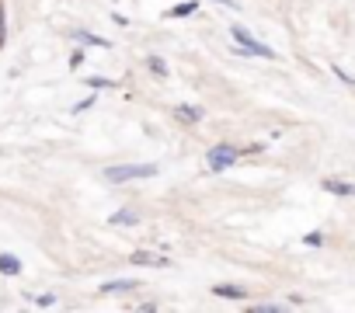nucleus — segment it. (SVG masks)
Listing matches in <instances>:
<instances>
[{"label": "nucleus", "instance_id": "nucleus-1", "mask_svg": "<svg viewBox=\"0 0 355 313\" xmlns=\"http://www.w3.org/2000/svg\"><path fill=\"white\" fill-rule=\"evenodd\" d=\"M157 174V164H119V167H108L105 171V181H143V178H154Z\"/></svg>", "mask_w": 355, "mask_h": 313}, {"label": "nucleus", "instance_id": "nucleus-2", "mask_svg": "<svg viewBox=\"0 0 355 313\" xmlns=\"http://www.w3.org/2000/svg\"><path fill=\"white\" fill-rule=\"evenodd\" d=\"M240 146H230V143H216L213 150H209V167L220 174V171H227V167H233L237 161H240Z\"/></svg>", "mask_w": 355, "mask_h": 313}, {"label": "nucleus", "instance_id": "nucleus-3", "mask_svg": "<svg viewBox=\"0 0 355 313\" xmlns=\"http://www.w3.org/2000/svg\"><path fill=\"white\" fill-rule=\"evenodd\" d=\"M230 35H233V42H240V49L244 52H251V56H262V60H275V52L268 49V45H262L255 35H251V32H244L240 25H233L230 28Z\"/></svg>", "mask_w": 355, "mask_h": 313}, {"label": "nucleus", "instance_id": "nucleus-4", "mask_svg": "<svg viewBox=\"0 0 355 313\" xmlns=\"http://www.w3.org/2000/svg\"><path fill=\"white\" fill-rule=\"evenodd\" d=\"M133 265H143V268H168L171 261L157 251H133Z\"/></svg>", "mask_w": 355, "mask_h": 313}, {"label": "nucleus", "instance_id": "nucleus-5", "mask_svg": "<svg viewBox=\"0 0 355 313\" xmlns=\"http://www.w3.org/2000/svg\"><path fill=\"white\" fill-rule=\"evenodd\" d=\"M324 192H331V195H341V198H355V181L328 178V181H324Z\"/></svg>", "mask_w": 355, "mask_h": 313}, {"label": "nucleus", "instance_id": "nucleus-6", "mask_svg": "<svg viewBox=\"0 0 355 313\" xmlns=\"http://www.w3.org/2000/svg\"><path fill=\"white\" fill-rule=\"evenodd\" d=\"M213 292L223 296V299H247V289H244V286H233V282H216Z\"/></svg>", "mask_w": 355, "mask_h": 313}, {"label": "nucleus", "instance_id": "nucleus-7", "mask_svg": "<svg viewBox=\"0 0 355 313\" xmlns=\"http://www.w3.org/2000/svg\"><path fill=\"white\" fill-rule=\"evenodd\" d=\"M174 115H178L181 122H188V126H195V122H202V119H206V112H202V108H195V104H178V108H174Z\"/></svg>", "mask_w": 355, "mask_h": 313}, {"label": "nucleus", "instance_id": "nucleus-8", "mask_svg": "<svg viewBox=\"0 0 355 313\" xmlns=\"http://www.w3.org/2000/svg\"><path fill=\"white\" fill-rule=\"evenodd\" d=\"M108 223H112V227H136V223H139V213H136V209H119V213H112Z\"/></svg>", "mask_w": 355, "mask_h": 313}, {"label": "nucleus", "instance_id": "nucleus-9", "mask_svg": "<svg viewBox=\"0 0 355 313\" xmlns=\"http://www.w3.org/2000/svg\"><path fill=\"white\" fill-rule=\"evenodd\" d=\"M133 289H136V282H129V279H115V282L101 286V292H108V296H126V292H133Z\"/></svg>", "mask_w": 355, "mask_h": 313}, {"label": "nucleus", "instance_id": "nucleus-10", "mask_svg": "<svg viewBox=\"0 0 355 313\" xmlns=\"http://www.w3.org/2000/svg\"><path fill=\"white\" fill-rule=\"evenodd\" d=\"M0 272L4 275H21V261L14 254H0Z\"/></svg>", "mask_w": 355, "mask_h": 313}, {"label": "nucleus", "instance_id": "nucleus-11", "mask_svg": "<svg viewBox=\"0 0 355 313\" xmlns=\"http://www.w3.org/2000/svg\"><path fill=\"white\" fill-rule=\"evenodd\" d=\"M195 11H198V0H185V4H174V8H171L168 18H188V14H195Z\"/></svg>", "mask_w": 355, "mask_h": 313}, {"label": "nucleus", "instance_id": "nucleus-12", "mask_svg": "<svg viewBox=\"0 0 355 313\" xmlns=\"http://www.w3.org/2000/svg\"><path fill=\"white\" fill-rule=\"evenodd\" d=\"M77 38L87 42V45H98V49H108V45H112L108 38H98V35H91V32H77Z\"/></svg>", "mask_w": 355, "mask_h": 313}, {"label": "nucleus", "instance_id": "nucleus-13", "mask_svg": "<svg viewBox=\"0 0 355 313\" xmlns=\"http://www.w3.org/2000/svg\"><path fill=\"white\" fill-rule=\"evenodd\" d=\"M146 67H150V73H154V77H168V67H164V60H161V56H150V60H146Z\"/></svg>", "mask_w": 355, "mask_h": 313}, {"label": "nucleus", "instance_id": "nucleus-14", "mask_svg": "<svg viewBox=\"0 0 355 313\" xmlns=\"http://www.w3.org/2000/svg\"><path fill=\"white\" fill-rule=\"evenodd\" d=\"M303 244H307V247H321V244H324V233H321V230H314V233L303 237Z\"/></svg>", "mask_w": 355, "mask_h": 313}, {"label": "nucleus", "instance_id": "nucleus-15", "mask_svg": "<svg viewBox=\"0 0 355 313\" xmlns=\"http://www.w3.org/2000/svg\"><path fill=\"white\" fill-rule=\"evenodd\" d=\"M87 84H91L94 91H101V87H105V91H108V87H115V84H112V80H105V77H91Z\"/></svg>", "mask_w": 355, "mask_h": 313}, {"label": "nucleus", "instance_id": "nucleus-16", "mask_svg": "<svg viewBox=\"0 0 355 313\" xmlns=\"http://www.w3.org/2000/svg\"><path fill=\"white\" fill-rule=\"evenodd\" d=\"M35 303H38V306H53V303H56V296H53V292H49V296H38Z\"/></svg>", "mask_w": 355, "mask_h": 313}, {"label": "nucleus", "instance_id": "nucleus-17", "mask_svg": "<svg viewBox=\"0 0 355 313\" xmlns=\"http://www.w3.org/2000/svg\"><path fill=\"white\" fill-rule=\"evenodd\" d=\"M80 63H84V52H80V49H77V52H73V56H70V67H73V70H77V67H80Z\"/></svg>", "mask_w": 355, "mask_h": 313}, {"label": "nucleus", "instance_id": "nucleus-18", "mask_svg": "<svg viewBox=\"0 0 355 313\" xmlns=\"http://www.w3.org/2000/svg\"><path fill=\"white\" fill-rule=\"evenodd\" d=\"M258 310H262V313H275V310H282V306H279V303H265V306H258Z\"/></svg>", "mask_w": 355, "mask_h": 313}, {"label": "nucleus", "instance_id": "nucleus-19", "mask_svg": "<svg viewBox=\"0 0 355 313\" xmlns=\"http://www.w3.org/2000/svg\"><path fill=\"white\" fill-rule=\"evenodd\" d=\"M216 4H223V8H237V0H216Z\"/></svg>", "mask_w": 355, "mask_h": 313}]
</instances>
